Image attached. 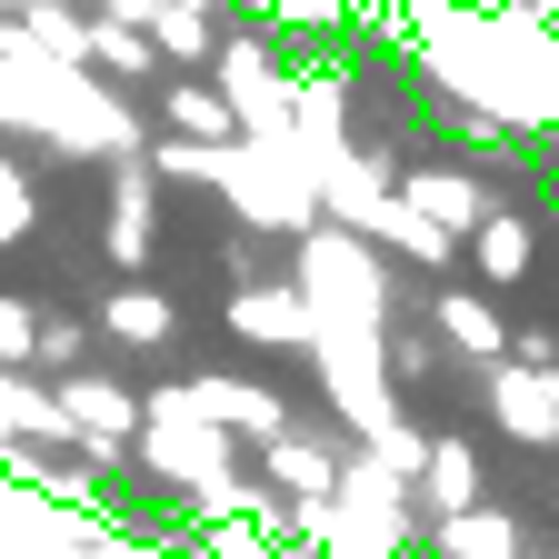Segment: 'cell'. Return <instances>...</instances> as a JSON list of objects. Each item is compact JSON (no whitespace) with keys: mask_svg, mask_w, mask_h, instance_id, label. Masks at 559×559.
Here are the masks:
<instances>
[{"mask_svg":"<svg viewBox=\"0 0 559 559\" xmlns=\"http://www.w3.org/2000/svg\"><path fill=\"white\" fill-rule=\"evenodd\" d=\"M290 280H300V300H310L320 330H380V320L400 310L390 260H380L360 230H340V221H320V230L290 240Z\"/></svg>","mask_w":559,"mask_h":559,"instance_id":"cell-1","label":"cell"},{"mask_svg":"<svg viewBox=\"0 0 559 559\" xmlns=\"http://www.w3.org/2000/svg\"><path fill=\"white\" fill-rule=\"evenodd\" d=\"M221 320H230L240 349H280V360L320 340V320H310V300H300V280H290V270H250V280H230Z\"/></svg>","mask_w":559,"mask_h":559,"instance_id":"cell-2","label":"cell"},{"mask_svg":"<svg viewBox=\"0 0 559 559\" xmlns=\"http://www.w3.org/2000/svg\"><path fill=\"white\" fill-rule=\"evenodd\" d=\"M390 200H400V210H419L440 240H469L489 210H500L479 170H460V160H440V151H430V160H400V170H390Z\"/></svg>","mask_w":559,"mask_h":559,"instance_id":"cell-3","label":"cell"},{"mask_svg":"<svg viewBox=\"0 0 559 559\" xmlns=\"http://www.w3.org/2000/svg\"><path fill=\"white\" fill-rule=\"evenodd\" d=\"M180 390H190V409H200L221 440H260V450H270L280 430H290V419H300V409L280 400L270 380H240V370H210V380H180Z\"/></svg>","mask_w":559,"mask_h":559,"instance_id":"cell-4","label":"cell"},{"mask_svg":"<svg viewBox=\"0 0 559 559\" xmlns=\"http://www.w3.org/2000/svg\"><path fill=\"white\" fill-rule=\"evenodd\" d=\"M409 500H419V530H430V520H460V510H479V500H489V460H479V440H469V430H430Z\"/></svg>","mask_w":559,"mask_h":559,"instance_id":"cell-5","label":"cell"},{"mask_svg":"<svg viewBox=\"0 0 559 559\" xmlns=\"http://www.w3.org/2000/svg\"><path fill=\"white\" fill-rule=\"evenodd\" d=\"M479 380H489L479 409H489V430H500V440H520V450H559V380H549V370L500 360V370H479Z\"/></svg>","mask_w":559,"mask_h":559,"instance_id":"cell-6","label":"cell"},{"mask_svg":"<svg viewBox=\"0 0 559 559\" xmlns=\"http://www.w3.org/2000/svg\"><path fill=\"white\" fill-rule=\"evenodd\" d=\"M151 140H190V151H230L240 120L221 100V81L210 70H170V81L151 91Z\"/></svg>","mask_w":559,"mask_h":559,"instance_id":"cell-7","label":"cell"},{"mask_svg":"<svg viewBox=\"0 0 559 559\" xmlns=\"http://www.w3.org/2000/svg\"><path fill=\"white\" fill-rule=\"evenodd\" d=\"M419 320L440 330V349H450L460 370H500V360H510V310L489 300V290H430V310H419Z\"/></svg>","mask_w":559,"mask_h":559,"instance_id":"cell-8","label":"cell"},{"mask_svg":"<svg viewBox=\"0 0 559 559\" xmlns=\"http://www.w3.org/2000/svg\"><path fill=\"white\" fill-rule=\"evenodd\" d=\"M91 330L110 349H180V290L170 280H120V290H100Z\"/></svg>","mask_w":559,"mask_h":559,"instance_id":"cell-9","label":"cell"},{"mask_svg":"<svg viewBox=\"0 0 559 559\" xmlns=\"http://www.w3.org/2000/svg\"><path fill=\"white\" fill-rule=\"evenodd\" d=\"M460 270L489 280V300L530 290V270H539V221H530V210H489V221L460 240Z\"/></svg>","mask_w":559,"mask_h":559,"instance_id":"cell-10","label":"cell"},{"mask_svg":"<svg viewBox=\"0 0 559 559\" xmlns=\"http://www.w3.org/2000/svg\"><path fill=\"white\" fill-rule=\"evenodd\" d=\"M340 460H349V440H320V430H300V419H290V430L260 450L250 479L280 489V500H330V489H340Z\"/></svg>","mask_w":559,"mask_h":559,"instance_id":"cell-11","label":"cell"},{"mask_svg":"<svg viewBox=\"0 0 559 559\" xmlns=\"http://www.w3.org/2000/svg\"><path fill=\"white\" fill-rule=\"evenodd\" d=\"M91 70H100V81H110L120 100H140V91H160V81H170L140 21H91Z\"/></svg>","mask_w":559,"mask_h":559,"instance_id":"cell-12","label":"cell"},{"mask_svg":"<svg viewBox=\"0 0 559 559\" xmlns=\"http://www.w3.org/2000/svg\"><path fill=\"white\" fill-rule=\"evenodd\" d=\"M140 31H151L160 70H210V50H221V11H210V0H160Z\"/></svg>","mask_w":559,"mask_h":559,"instance_id":"cell-13","label":"cell"},{"mask_svg":"<svg viewBox=\"0 0 559 559\" xmlns=\"http://www.w3.org/2000/svg\"><path fill=\"white\" fill-rule=\"evenodd\" d=\"M91 310H70V300H40V330H31V380H70V370H91Z\"/></svg>","mask_w":559,"mask_h":559,"instance_id":"cell-14","label":"cell"},{"mask_svg":"<svg viewBox=\"0 0 559 559\" xmlns=\"http://www.w3.org/2000/svg\"><path fill=\"white\" fill-rule=\"evenodd\" d=\"M0 140H11V130H0Z\"/></svg>","mask_w":559,"mask_h":559,"instance_id":"cell-15","label":"cell"}]
</instances>
